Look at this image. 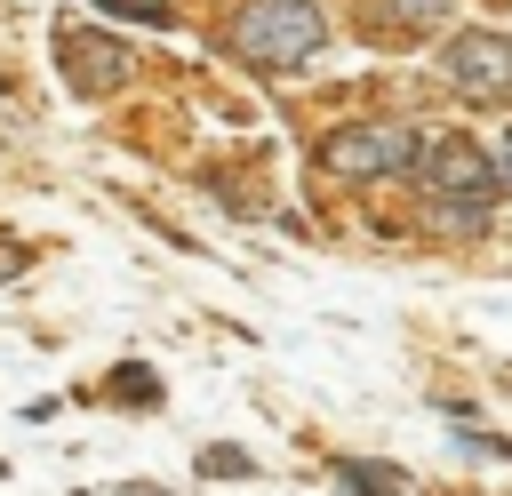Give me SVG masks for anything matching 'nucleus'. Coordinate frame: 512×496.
I'll return each mask as SVG.
<instances>
[{
  "instance_id": "obj_1",
  "label": "nucleus",
  "mask_w": 512,
  "mask_h": 496,
  "mask_svg": "<svg viewBox=\"0 0 512 496\" xmlns=\"http://www.w3.org/2000/svg\"><path fill=\"white\" fill-rule=\"evenodd\" d=\"M232 48L248 56V64H304V56H320L328 48V16L312 8V0H256V8H240V24H232Z\"/></svg>"
},
{
  "instance_id": "obj_2",
  "label": "nucleus",
  "mask_w": 512,
  "mask_h": 496,
  "mask_svg": "<svg viewBox=\"0 0 512 496\" xmlns=\"http://www.w3.org/2000/svg\"><path fill=\"white\" fill-rule=\"evenodd\" d=\"M320 168L328 176H352V184H384V176L416 168V136L400 120H360V128L320 136Z\"/></svg>"
},
{
  "instance_id": "obj_3",
  "label": "nucleus",
  "mask_w": 512,
  "mask_h": 496,
  "mask_svg": "<svg viewBox=\"0 0 512 496\" xmlns=\"http://www.w3.org/2000/svg\"><path fill=\"white\" fill-rule=\"evenodd\" d=\"M424 184L448 200V216H456V224H472V216H480V200H488V192H504L496 160H488L480 144H464V136H448V144H432V152H424Z\"/></svg>"
},
{
  "instance_id": "obj_4",
  "label": "nucleus",
  "mask_w": 512,
  "mask_h": 496,
  "mask_svg": "<svg viewBox=\"0 0 512 496\" xmlns=\"http://www.w3.org/2000/svg\"><path fill=\"white\" fill-rule=\"evenodd\" d=\"M440 72L464 96H480V104H512V40L504 32H456L448 56H440Z\"/></svg>"
},
{
  "instance_id": "obj_5",
  "label": "nucleus",
  "mask_w": 512,
  "mask_h": 496,
  "mask_svg": "<svg viewBox=\"0 0 512 496\" xmlns=\"http://www.w3.org/2000/svg\"><path fill=\"white\" fill-rule=\"evenodd\" d=\"M64 72H72L80 96H112V88L128 80V56H120L104 32H72V40H64Z\"/></svg>"
},
{
  "instance_id": "obj_6",
  "label": "nucleus",
  "mask_w": 512,
  "mask_h": 496,
  "mask_svg": "<svg viewBox=\"0 0 512 496\" xmlns=\"http://www.w3.org/2000/svg\"><path fill=\"white\" fill-rule=\"evenodd\" d=\"M336 488H344V496H416L408 472H392V464H360V456L336 464Z\"/></svg>"
},
{
  "instance_id": "obj_7",
  "label": "nucleus",
  "mask_w": 512,
  "mask_h": 496,
  "mask_svg": "<svg viewBox=\"0 0 512 496\" xmlns=\"http://www.w3.org/2000/svg\"><path fill=\"white\" fill-rule=\"evenodd\" d=\"M376 16L400 32H432V24H448V0H376Z\"/></svg>"
},
{
  "instance_id": "obj_8",
  "label": "nucleus",
  "mask_w": 512,
  "mask_h": 496,
  "mask_svg": "<svg viewBox=\"0 0 512 496\" xmlns=\"http://www.w3.org/2000/svg\"><path fill=\"white\" fill-rule=\"evenodd\" d=\"M200 472H216V480H240V472H248V456H240V448H208V456H200Z\"/></svg>"
},
{
  "instance_id": "obj_9",
  "label": "nucleus",
  "mask_w": 512,
  "mask_h": 496,
  "mask_svg": "<svg viewBox=\"0 0 512 496\" xmlns=\"http://www.w3.org/2000/svg\"><path fill=\"white\" fill-rule=\"evenodd\" d=\"M496 176H504V192H512V144H504V160H496Z\"/></svg>"
},
{
  "instance_id": "obj_10",
  "label": "nucleus",
  "mask_w": 512,
  "mask_h": 496,
  "mask_svg": "<svg viewBox=\"0 0 512 496\" xmlns=\"http://www.w3.org/2000/svg\"><path fill=\"white\" fill-rule=\"evenodd\" d=\"M128 496H160V488H128Z\"/></svg>"
},
{
  "instance_id": "obj_11",
  "label": "nucleus",
  "mask_w": 512,
  "mask_h": 496,
  "mask_svg": "<svg viewBox=\"0 0 512 496\" xmlns=\"http://www.w3.org/2000/svg\"><path fill=\"white\" fill-rule=\"evenodd\" d=\"M136 8H152V0H136Z\"/></svg>"
}]
</instances>
